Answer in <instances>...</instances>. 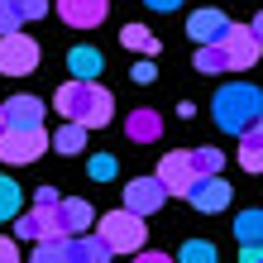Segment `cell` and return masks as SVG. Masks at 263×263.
<instances>
[{"label":"cell","instance_id":"obj_10","mask_svg":"<svg viewBox=\"0 0 263 263\" xmlns=\"http://www.w3.org/2000/svg\"><path fill=\"white\" fill-rule=\"evenodd\" d=\"M58 14L67 29H96L110 14V0H58Z\"/></svg>","mask_w":263,"mask_h":263},{"label":"cell","instance_id":"obj_24","mask_svg":"<svg viewBox=\"0 0 263 263\" xmlns=\"http://www.w3.org/2000/svg\"><path fill=\"white\" fill-rule=\"evenodd\" d=\"M20 206H24V192L14 187L10 177H0V220H14V215H20Z\"/></svg>","mask_w":263,"mask_h":263},{"label":"cell","instance_id":"obj_16","mask_svg":"<svg viewBox=\"0 0 263 263\" xmlns=\"http://www.w3.org/2000/svg\"><path fill=\"white\" fill-rule=\"evenodd\" d=\"M115 249L101 235H72V263H110Z\"/></svg>","mask_w":263,"mask_h":263},{"label":"cell","instance_id":"obj_6","mask_svg":"<svg viewBox=\"0 0 263 263\" xmlns=\"http://www.w3.org/2000/svg\"><path fill=\"white\" fill-rule=\"evenodd\" d=\"M39 67V43L29 34H0V72L5 77H29Z\"/></svg>","mask_w":263,"mask_h":263},{"label":"cell","instance_id":"obj_32","mask_svg":"<svg viewBox=\"0 0 263 263\" xmlns=\"http://www.w3.org/2000/svg\"><path fill=\"white\" fill-rule=\"evenodd\" d=\"M0 263H20V249H14L10 235H0Z\"/></svg>","mask_w":263,"mask_h":263},{"label":"cell","instance_id":"obj_7","mask_svg":"<svg viewBox=\"0 0 263 263\" xmlns=\"http://www.w3.org/2000/svg\"><path fill=\"white\" fill-rule=\"evenodd\" d=\"M163 201H167V187H163L158 173H153V177H134V182H125V211L144 215V220L163 211Z\"/></svg>","mask_w":263,"mask_h":263},{"label":"cell","instance_id":"obj_26","mask_svg":"<svg viewBox=\"0 0 263 263\" xmlns=\"http://www.w3.org/2000/svg\"><path fill=\"white\" fill-rule=\"evenodd\" d=\"M239 167H244V173H263V144L239 139Z\"/></svg>","mask_w":263,"mask_h":263},{"label":"cell","instance_id":"obj_31","mask_svg":"<svg viewBox=\"0 0 263 263\" xmlns=\"http://www.w3.org/2000/svg\"><path fill=\"white\" fill-rule=\"evenodd\" d=\"M134 263H177V258H173V254H163V249H139Z\"/></svg>","mask_w":263,"mask_h":263},{"label":"cell","instance_id":"obj_14","mask_svg":"<svg viewBox=\"0 0 263 263\" xmlns=\"http://www.w3.org/2000/svg\"><path fill=\"white\" fill-rule=\"evenodd\" d=\"M58 215H63L67 235H86V230L96 225V211H91V201H82V196H63L58 201Z\"/></svg>","mask_w":263,"mask_h":263},{"label":"cell","instance_id":"obj_4","mask_svg":"<svg viewBox=\"0 0 263 263\" xmlns=\"http://www.w3.org/2000/svg\"><path fill=\"white\" fill-rule=\"evenodd\" d=\"M48 144H53V139L43 134V125H39V129H20V125H10L5 134H0V163L24 167V163L43 158V148H48Z\"/></svg>","mask_w":263,"mask_h":263},{"label":"cell","instance_id":"obj_19","mask_svg":"<svg viewBox=\"0 0 263 263\" xmlns=\"http://www.w3.org/2000/svg\"><path fill=\"white\" fill-rule=\"evenodd\" d=\"M53 148H58V153H67V158H72V153H82V148H86V125L67 120V125L53 134Z\"/></svg>","mask_w":263,"mask_h":263},{"label":"cell","instance_id":"obj_5","mask_svg":"<svg viewBox=\"0 0 263 263\" xmlns=\"http://www.w3.org/2000/svg\"><path fill=\"white\" fill-rule=\"evenodd\" d=\"M14 235L43 244V239H63L67 225H63V215H58V206H34V211H20V215H14Z\"/></svg>","mask_w":263,"mask_h":263},{"label":"cell","instance_id":"obj_28","mask_svg":"<svg viewBox=\"0 0 263 263\" xmlns=\"http://www.w3.org/2000/svg\"><path fill=\"white\" fill-rule=\"evenodd\" d=\"M91 177H96V182L115 177V158H110V153H96V158H91Z\"/></svg>","mask_w":263,"mask_h":263},{"label":"cell","instance_id":"obj_11","mask_svg":"<svg viewBox=\"0 0 263 263\" xmlns=\"http://www.w3.org/2000/svg\"><path fill=\"white\" fill-rule=\"evenodd\" d=\"M187 201L201 215H215V211L230 206V182H220V173H215V177H196V187L187 192Z\"/></svg>","mask_w":263,"mask_h":263},{"label":"cell","instance_id":"obj_29","mask_svg":"<svg viewBox=\"0 0 263 263\" xmlns=\"http://www.w3.org/2000/svg\"><path fill=\"white\" fill-rule=\"evenodd\" d=\"M129 77H134V82H139V86H148V82H153V77H158V67H153V63H148V58H144V63H134V67H129Z\"/></svg>","mask_w":263,"mask_h":263},{"label":"cell","instance_id":"obj_17","mask_svg":"<svg viewBox=\"0 0 263 263\" xmlns=\"http://www.w3.org/2000/svg\"><path fill=\"white\" fill-rule=\"evenodd\" d=\"M192 67H196V72H206V77H215V72H230V53H225V43H196Z\"/></svg>","mask_w":263,"mask_h":263},{"label":"cell","instance_id":"obj_13","mask_svg":"<svg viewBox=\"0 0 263 263\" xmlns=\"http://www.w3.org/2000/svg\"><path fill=\"white\" fill-rule=\"evenodd\" d=\"M125 134L134 139V144H158L163 139V115L148 110V105H139V110L125 115Z\"/></svg>","mask_w":263,"mask_h":263},{"label":"cell","instance_id":"obj_34","mask_svg":"<svg viewBox=\"0 0 263 263\" xmlns=\"http://www.w3.org/2000/svg\"><path fill=\"white\" fill-rule=\"evenodd\" d=\"M239 263H263V244H239Z\"/></svg>","mask_w":263,"mask_h":263},{"label":"cell","instance_id":"obj_3","mask_svg":"<svg viewBox=\"0 0 263 263\" xmlns=\"http://www.w3.org/2000/svg\"><path fill=\"white\" fill-rule=\"evenodd\" d=\"M96 235L110 244L115 254H139L144 249V239H148V225H144V215H134V211H110V215H96Z\"/></svg>","mask_w":263,"mask_h":263},{"label":"cell","instance_id":"obj_23","mask_svg":"<svg viewBox=\"0 0 263 263\" xmlns=\"http://www.w3.org/2000/svg\"><path fill=\"white\" fill-rule=\"evenodd\" d=\"M192 167H196V177H215V173H220V167H225V153L220 148H192Z\"/></svg>","mask_w":263,"mask_h":263},{"label":"cell","instance_id":"obj_21","mask_svg":"<svg viewBox=\"0 0 263 263\" xmlns=\"http://www.w3.org/2000/svg\"><path fill=\"white\" fill-rule=\"evenodd\" d=\"M235 239H239V244H263V211H239Z\"/></svg>","mask_w":263,"mask_h":263},{"label":"cell","instance_id":"obj_18","mask_svg":"<svg viewBox=\"0 0 263 263\" xmlns=\"http://www.w3.org/2000/svg\"><path fill=\"white\" fill-rule=\"evenodd\" d=\"M67 67H72V77H82V82H96L101 77V48H72L67 53Z\"/></svg>","mask_w":263,"mask_h":263},{"label":"cell","instance_id":"obj_15","mask_svg":"<svg viewBox=\"0 0 263 263\" xmlns=\"http://www.w3.org/2000/svg\"><path fill=\"white\" fill-rule=\"evenodd\" d=\"M5 115H10V125H20V129H39L43 125V101L39 96H10L5 101Z\"/></svg>","mask_w":263,"mask_h":263},{"label":"cell","instance_id":"obj_22","mask_svg":"<svg viewBox=\"0 0 263 263\" xmlns=\"http://www.w3.org/2000/svg\"><path fill=\"white\" fill-rule=\"evenodd\" d=\"M120 39H125V48L144 53V58H153V53H158V39H153L144 24H125V29H120Z\"/></svg>","mask_w":263,"mask_h":263},{"label":"cell","instance_id":"obj_37","mask_svg":"<svg viewBox=\"0 0 263 263\" xmlns=\"http://www.w3.org/2000/svg\"><path fill=\"white\" fill-rule=\"evenodd\" d=\"M254 34H258V39H263V10H258V14H254Z\"/></svg>","mask_w":263,"mask_h":263},{"label":"cell","instance_id":"obj_35","mask_svg":"<svg viewBox=\"0 0 263 263\" xmlns=\"http://www.w3.org/2000/svg\"><path fill=\"white\" fill-rule=\"evenodd\" d=\"M144 5H148V10H177L182 0H144Z\"/></svg>","mask_w":263,"mask_h":263},{"label":"cell","instance_id":"obj_25","mask_svg":"<svg viewBox=\"0 0 263 263\" xmlns=\"http://www.w3.org/2000/svg\"><path fill=\"white\" fill-rule=\"evenodd\" d=\"M177 263H215V244H206V239H187L177 249Z\"/></svg>","mask_w":263,"mask_h":263},{"label":"cell","instance_id":"obj_12","mask_svg":"<svg viewBox=\"0 0 263 263\" xmlns=\"http://www.w3.org/2000/svg\"><path fill=\"white\" fill-rule=\"evenodd\" d=\"M187 34H192V43H220L230 34V14L225 10H196L187 20Z\"/></svg>","mask_w":263,"mask_h":263},{"label":"cell","instance_id":"obj_8","mask_svg":"<svg viewBox=\"0 0 263 263\" xmlns=\"http://www.w3.org/2000/svg\"><path fill=\"white\" fill-rule=\"evenodd\" d=\"M225 43V53H230V67H254L258 63V53H263V39L254 34V24H230V34L220 39Z\"/></svg>","mask_w":263,"mask_h":263},{"label":"cell","instance_id":"obj_2","mask_svg":"<svg viewBox=\"0 0 263 263\" xmlns=\"http://www.w3.org/2000/svg\"><path fill=\"white\" fill-rule=\"evenodd\" d=\"M211 115H215V125H220L225 134H244L249 125L263 120V91L249 86V82H230V86L215 91Z\"/></svg>","mask_w":263,"mask_h":263},{"label":"cell","instance_id":"obj_9","mask_svg":"<svg viewBox=\"0 0 263 263\" xmlns=\"http://www.w3.org/2000/svg\"><path fill=\"white\" fill-rule=\"evenodd\" d=\"M158 177H163L167 196H187V192L196 187V167H192V153H163V163H158Z\"/></svg>","mask_w":263,"mask_h":263},{"label":"cell","instance_id":"obj_20","mask_svg":"<svg viewBox=\"0 0 263 263\" xmlns=\"http://www.w3.org/2000/svg\"><path fill=\"white\" fill-rule=\"evenodd\" d=\"M29 263H72V235H63V239H43Z\"/></svg>","mask_w":263,"mask_h":263},{"label":"cell","instance_id":"obj_1","mask_svg":"<svg viewBox=\"0 0 263 263\" xmlns=\"http://www.w3.org/2000/svg\"><path fill=\"white\" fill-rule=\"evenodd\" d=\"M53 110L63 120H77V125L86 129H105L115 120V96L105 91L101 82H82V77H72L53 91Z\"/></svg>","mask_w":263,"mask_h":263},{"label":"cell","instance_id":"obj_27","mask_svg":"<svg viewBox=\"0 0 263 263\" xmlns=\"http://www.w3.org/2000/svg\"><path fill=\"white\" fill-rule=\"evenodd\" d=\"M20 29H24L20 0H0V34H20Z\"/></svg>","mask_w":263,"mask_h":263},{"label":"cell","instance_id":"obj_30","mask_svg":"<svg viewBox=\"0 0 263 263\" xmlns=\"http://www.w3.org/2000/svg\"><path fill=\"white\" fill-rule=\"evenodd\" d=\"M20 14L24 20H43L48 14V0H20Z\"/></svg>","mask_w":263,"mask_h":263},{"label":"cell","instance_id":"obj_33","mask_svg":"<svg viewBox=\"0 0 263 263\" xmlns=\"http://www.w3.org/2000/svg\"><path fill=\"white\" fill-rule=\"evenodd\" d=\"M58 201H63V196H58V187H39V192H34V206H58Z\"/></svg>","mask_w":263,"mask_h":263},{"label":"cell","instance_id":"obj_36","mask_svg":"<svg viewBox=\"0 0 263 263\" xmlns=\"http://www.w3.org/2000/svg\"><path fill=\"white\" fill-rule=\"evenodd\" d=\"M10 129V115H5V101H0V134Z\"/></svg>","mask_w":263,"mask_h":263}]
</instances>
